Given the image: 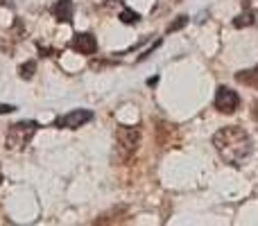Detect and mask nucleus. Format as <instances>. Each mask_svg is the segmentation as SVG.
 I'll return each mask as SVG.
<instances>
[{
  "label": "nucleus",
  "instance_id": "obj_3",
  "mask_svg": "<svg viewBox=\"0 0 258 226\" xmlns=\"http://www.w3.org/2000/svg\"><path fill=\"white\" fill-rule=\"evenodd\" d=\"M240 104V98H238L236 91L227 89V86H220L218 93H215V109L220 113H233Z\"/></svg>",
  "mask_w": 258,
  "mask_h": 226
},
{
  "label": "nucleus",
  "instance_id": "obj_6",
  "mask_svg": "<svg viewBox=\"0 0 258 226\" xmlns=\"http://www.w3.org/2000/svg\"><path fill=\"white\" fill-rule=\"evenodd\" d=\"M71 45H73V50L80 54H95V50H98V39H95L93 34H89V32H84V34H75Z\"/></svg>",
  "mask_w": 258,
  "mask_h": 226
},
{
  "label": "nucleus",
  "instance_id": "obj_5",
  "mask_svg": "<svg viewBox=\"0 0 258 226\" xmlns=\"http://www.w3.org/2000/svg\"><path fill=\"white\" fill-rule=\"evenodd\" d=\"M116 138H118V145L125 152V156H129L132 152H136L138 140H141V131L136 127H118Z\"/></svg>",
  "mask_w": 258,
  "mask_h": 226
},
{
  "label": "nucleus",
  "instance_id": "obj_11",
  "mask_svg": "<svg viewBox=\"0 0 258 226\" xmlns=\"http://www.w3.org/2000/svg\"><path fill=\"white\" fill-rule=\"evenodd\" d=\"M120 21L125 23V25H134V23L141 21V16H138L136 12H132V9H122V12H120Z\"/></svg>",
  "mask_w": 258,
  "mask_h": 226
},
{
  "label": "nucleus",
  "instance_id": "obj_8",
  "mask_svg": "<svg viewBox=\"0 0 258 226\" xmlns=\"http://www.w3.org/2000/svg\"><path fill=\"white\" fill-rule=\"evenodd\" d=\"M236 80L245 86H251V89H258V66L251 68V70H242L236 72Z\"/></svg>",
  "mask_w": 258,
  "mask_h": 226
},
{
  "label": "nucleus",
  "instance_id": "obj_4",
  "mask_svg": "<svg viewBox=\"0 0 258 226\" xmlns=\"http://www.w3.org/2000/svg\"><path fill=\"white\" fill-rule=\"evenodd\" d=\"M93 120V113L89 111V109H77V111H71V113H66V115H61V118H57V127L59 129H77V127H82V124H86V122H91Z\"/></svg>",
  "mask_w": 258,
  "mask_h": 226
},
{
  "label": "nucleus",
  "instance_id": "obj_12",
  "mask_svg": "<svg viewBox=\"0 0 258 226\" xmlns=\"http://www.w3.org/2000/svg\"><path fill=\"white\" fill-rule=\"evenodd\" d=\"M186 23H188V16H179L177 21L170 23V25H168V32H177V30H181V27L186 25Z\"/></svg>",
  "mask_w": 258,
  "mask_h": 226
},
{
  "label": "nucleus",
  "instance_id": "obj_2",
  "mask_svg": "<svg viewBox=\"0 0 258 226\" xmlns=\"http://www.w3.org/2000/svg\"><path fill=\"white\" fill-rule=\"evenodd\" d=\"M36 131H39V122H34V120H23V122L12 124L7 131V149L12 152L25 149L27 142L32 140V136Z\"/></svg>",
  "mask_w": 258,
  "mask_h": 226
},
{
  "label": "nucleus",
  "instance_id": "obj_15",
  "mask_svg": "<svg viewBox=\"0 0 258 226\" xmlns=\"http://www.w3.org/2000/svg\"><path fill=\"white\" fill-rule=\"evenodd\" d=\"M251 115H254V120H256V122H258V102L254 104V109H251Z\"/></svg>",
  "mask_w": 258,
  "mask_h": 226
},
{
  "label": "nucleus",
  "instance_id": "obj_7",
  "mask_svg": "<svg viewBox=\"0 0 258 226\" xmlns=\"http://www.w3.org/2000/svg\"><path fill=\"white\" fill-rule=\"evenodd\" d=\"M73 14H75V5L73 0H59L52 7V16L59 23H73Z\"/></svg>",
  "mask_w": 258,
  "mask_h": 226
},
{
  "label": "nucleus",
  "instance_id": "obj_14",
  "mask_svg": "<svg viewBox=\"0 0 258 226\" xmlns=\"http://www.w3.org/2000/svg\"><path fill=\"white\" fill-rule=\"evenodd\" d=\"M14 3H16V0H0V5H3V7H12Z\"/></svg>",
  "mask_w": 258,
  "mask_h": 226
},
{
  "label": "nucleus",
  "instance_id": "obj_13",
  "mask_svg": "<svg viewBox=\"0 0 258 226\" xmlns=\"http://www.w3.org/2000/svg\"><path fill=\"white\" fill-rule=\"evenodd\" d=\"M16 111V107L14 104H0V115H5V113H14Z\"/></svg>",
  "mask_w": 258,
  "mask_h": 226
},
{
  "label": "nucleus",
  "instance_id": "obj_16",
  "mask_svg": "<svg viewBox=\"0 0 258 226\" xmlns=\"http://www.w3.org/2000/svg\"><path fill=\"white\" fill-rule=\"evenodd\" d=\"M156 82H159V77H150V80H147V84H150V86H154Z\"/></svg>",
  "mask_w": 258,
  "mask_h": 226
},
{
  "label": "nucleus",
  "instance_id": "obj_17",
  "mask_svg": "<svg viewBox=\"0 0 258 226\" xmlns=\"http://www.w3.org/2000/svg\"><path fill=\"white\" fill-rule=\"evenodd\" d=\"M122 3V0H109V5H111V7H113V5H120Z\"/></svg>",
  "mask_w": 258,
  "mask_h": 226
},
{
  "label": "nucleus",
  "instance_id": "obj_1",
  "mask_svg": "<svg viewBox=\"0 0 258 226\" xmlns=\"http://www.w3.org/2000/svg\"><path fill=\"white\" fill-rule=\"evenodd\" d=\"M213 147L227 163L242 165V161L251 154V138L242 127L229 124V127H222L213 136Z\"/></svg>",
  "mask_w": 258,
  "mask_h": 226
},
{
  "label": "nucleus",
  "instance_id": "obj_10",
  "mask_svg": "<svg viewBox=\"0 0 258 226\" xmlns=\"http://www.w3.org/2000/svg\"><path fill=\"white\" fill-rule=\"evenodd\" d=\"M34 70H36V61H27L18 68V72H21L23 80H32V77H34Z\"/></svg>",
  "mask_w": 258,
  "mask_h": 226
},
{
  "label": "nucleus",
  "instance_id": "obj_9",
  "mask_svg": "<svg viewBox=\"0 0 258 226\" xmlns=\"http://www.w3.org/2000/svg\"><path fill=\"white\" fill-rule=\"evenodd\" d=\"M256 23V12H251V9H247V12H242L238 18H233V27H249Z\"/></svg>",
  "mask_w": 258,
  "mask_h": 226
}]
</instances>
